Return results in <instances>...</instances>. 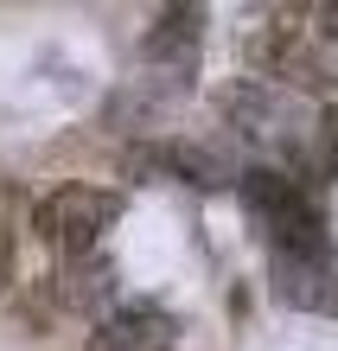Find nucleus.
I'll return each instance as SVG.
<instances>
[{"mask_svg": "<svg viewBox=\"0 0 338 351\" xmlns=\"http://www.w3.org/2000/svg\"><path fill=\"white\" fill-rule=\"evenodd\" d=\"M313 19H319V26L338 38V0H326V7H313Z\"/></svg>", "mask_w": 338, "mask_h": 351, "instance_id": "1a4fd4ad", "label": "nucleus"}, {"mask_svg": "<svg viewBox=\"0 0 338 351\" xmlns=\"http://www.w3.org/2000/svg\"><path fill=\"white\" fill-rule=\"evenodd\" d=\"M274 294H281L287 306H306V313L338 306V268H332V256H274Z\"/></svg>", "mask_w": 338, "mask_h": 351, "instance_id": "20e7f679", "label": "nucleus"}, {"mask_svg": "<svg viewBox=\"0 0 338 351\" xmlns=\"http://www.w3.org/2000/svg\"><path fill=\"white\" fill-rule=\"evenodd\" d=\"M13 287V237H7V223H0V294Z\"/></svg>", "mask_w": 338, "mask_h": 351, "instance_id": "6e6552de", "label": "nucleus"}, {"mask_svg": "<svg viewBox=\"0 0 338 351\" xmlns=\"http://www.w3.org/2000/svg\"><path fill=\"white\" fill-rule=\"evenodd\" d=\"M173 339H179V326H173V313H160V306H121V313H109L90 332V351H173Z\"/></svg>", "mask_w": 338, "mask_h": 351, "instance_id": "7ed1b4c3", "label": "nucleus"}, {"mask_svg": "<svg viewBox=\"0 0 338 351\" xmlns=\"http://www.w3.org/2000/svg\"><path fill=\"white\" fill-rule=\"evenodd\" d=\"M306 173L313 179H332L338 173V109H326V121H319V147L306 154Z\"/></svg>", "mask_w": 338, "mask_h": 351, "instance_id": "0eeeda50", "label": "nucleus"}, {"mask_svg": "<svg viewBox=\"0 0 338 351\" xmlns=\"http://www.w3.org/2000/svg\"><path fill=\"white\" fill-rule=\"evenodd\" d=\"M198 38H204V13L198 7H166L160 26L147 32V58H154V64H185V58L198 51Z\"/></svg>", "mask_w": 338, "mask_h": 351, "instance_id": "423d86ee", "label": "nucleus"}, {"mask_svg": "<svg viewBox=\"0 0 338 351\" xmlns=\"http://www.w3.org/2000/svg\"><path fill=\"white\" fill-rule=\"evenodd\" d=\"M243 204L268 230L274 256H326V217H319V204L300 192V179H287L274 167H249L243 173Z\"/></svg>", "mask_w": 338, "mask_h": 351, "instance_id": "f257e3e1", "label": "nucleus"}, {"mask_svg": "<svg viewBox=\"0 0 338 351\" xmlns=\"http://www.w3.org/2000/svg\"><path fill=\"white\" fill-rule=\"evenodd\" d=\"M121 223V192H109V185H58V192L38 198L32 211V230L45 250L58 256H96V243L109 237Z\"/></svg>", "mask_w": 338, "mask_h": 351, "instance_id": "f03ea898", "label": "nucleus"}, {"mask_svg": "<svg viewBox=\"0 0 338 351\" xmlns=\"http://www.w3.org/2000/svg\"><path fill=\"white\" fill-rule=\"evenodd\" d=\"M51 294H58V306H64V313L96 319V306L115 300V262H109V256H71V262H58Z\"/></svg>", "mask_w": 338, "mask_h": 351, "instance_id": "39448f33", "label": "nucleus"}]
</instances>
